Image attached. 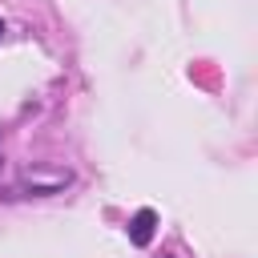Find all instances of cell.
Segmentation results:
<instances>
[{"label":"cell","instance_id":"6da1fadb","mask_svg":"<svg viewBox=\"0 0 258 258\" xmlns=\"http://www.w3.org/2000/svg\"><path fill=\"white\" fill-rule=\"evenodd\" d=\"M153 226H157V214L145 206V210H137L133 218H129V242L133 246H149L153 242Z\"/></svg>","mask_w":258,"mask_h":258},{"label":"cell","instance_id":"7a4b0ae2","mask_svg":"<svg viewBox=\"0 0 258 258\" xmlns=\"http://www.w3.org/2000/svg\"><path fill=\"white\" fill-rule=\"evenodd\" d=\"M0 36H4V20H0Z\"/></svg>","mask_w":258,"mask_h":258}]
</instances>
